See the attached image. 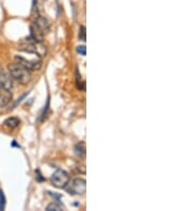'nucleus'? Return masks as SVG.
<instances>
[{
    "mask_svg": "<svg viewBox=\"0 0 192 211\" xmlns=\"http://www.w3.org/2000/svg\"><path fill=\"white\" fill-rule=\"evenodd\" d=\"M9 73L12 76L13 80L17 81L19 84H28L32 80V74L31 70L27 69L26 67L22 66L18 63L9 65Z\"/></svg>",
    "mask_w": 192,
    "mask_h": 211,
    "instance_id": "nucleus-1",
    "label": "nucleus"
},
{
    "mask_svg": "<svg viewBox=\"0 0 192 211\" xmlns=\"http://www.w3.org/2000/svg\"><path fill=\"white\" fill-rule=\"evenodd\" d=\"M20 49H22L23 51H26V53L35 54V56H38V58H43V57L46 54V47L44 46L41 42L34 41L30 38L26 40L25 45Z\"/></svg>",
    "mask_w": 192,
    "mask_h": 211,
    "instance_id": "nucleus-2",
    "label": "nucleus"
},
{
    "mask_svg": "<svg viewBox=\"0 0 192 211\" xmlns=\"http://www.w3.org/2000/svg\"><path fill=\"white\" fill-rule=\"evenodd\" d=\"M51 181L56 188L64 189L69 182V175L66 171L62 170V168H57L51 175Z\"/></svg>",
    "mask_w": 192,
    "mask_h": 211,
    "instance_id": "nucleus-3",
    "label": "nucleus"
},
{
    "mask_svg": "<svg viewBox=\"0 0 192 211\" xmlns=\"http://www.w3.org/2000/svg\"><path fill=\"white\" fill-rule=\"evenodd\" d=\"M66 190L71 195H82L87 191V181L83 178H76L66 186Z\"/></svg>",
    "mask_w": 192,
    "mask_h": 211,
    "instance_id": "nucleus-4",
    "label": "nucleus"
},
{
    "mask_svg": "<svg viewBox=\"0 0 192 211\" xmlns=\"http://www.w3.org/2000/svg\"><path fill=\"white\" fill-rule=\"evenodd\" d=\"M15 61H16V63L26 67V68L29 69V70L40 69L41 66H42V61H41V58H38L35 60H27L23 56H16L15 57Z\"/></svg>",
    "mask_w": 192,
    "mask_h": 211,
    "instance_id": "nucleus-5",
    "label": "nucleus"
},
{
    "mask_svg": "<svg viewBox=\"0 0 192 211\" xmlns=\"http://www.w3.org/2000/svg\"><path fill=\"white\" fill-rule=\"evenodd\" d=\"M31 27L34 28L35 30H38L42 34H45V33H47L50 30V23H49L47 18L43 16H38L35 18L34 22H33Z\"/></svg>",
    "mask_w": 192,
    "mask_h": 211,
    "instance_id": "nucleus-6",
    "label": "nucleus"
},
{
    "mask_svg": "<svg viewBox=\"0 0 192 211\" xmlns=\"http://www.w3.org/2000/svg\"><path fill=\"white\" fill-rule=\"evenodd\" d=\"M13 78L10 75V73L6 72L3 68L0 67V87L6 91H11L13 88Z\"/></svg>",
    "mask_w": 192,
    "mask_h": 211,
    "instance_id": "nucleus-7",
    "label": "nucleus"
},
{
    "mask_svg": "<svg viewBox=\"0 0 192 211\" xmlns=\"http://www.w3.org/2000/svg\"><path fill=\"white\" fill-rule=\"evenodd\" d=\"M19 124H20V119L17 118V117H15V116L9 117V118H7L3 123L4 126L8 127V128H11V129L16 128V127L19 126Z\"/></svg>",
    "mask_w": 192,
    "mask_h": 211,
    "instance_id": "nucleus-8",
    "label": "nucleus"
},
{
    "mask_svg": "<svg viewBox=\"0 0 192 211\" xmlns=\"http://www.w3.org/2000/svg\"><path fill=\"white\" fill-rule=\"evenodd\" d=\"M75 150H76V153L79 156H84L85 153V144L83 142H80L75 146Z\"/></svg>",
    "mask_w": 192,
    "mask_h": 211,
    "instance_id": "nucleus-9",
    "label": "nucleus"
},
{
    "mask_svg": "<svg viewBox=\"0 0 192 211\" xmlns=\"http://www.w3.org/2000/svg\"><path fill=\"white\" fill-rule=\"evenodd\" d=\"M46 210L47 211H53V210L61 211V210H63V208H62L59 204H57V203H51V204H49L47 207H46Z\"/></svg>",
    "mask_w": 192,
    "mask_h": 211,
    "instance_id": "nucleus-10",
    "label": "nucleus"
},
{
    "mask_svg": "<svg viewBox=\"0 0 192 211\" xmlns=\"http://www.w3.org/2000/svg\"><path fill=\"white\" fill-rule=\"evenodd\" d=\"M4 208H6V196L3 191L0 189V210H4Z\"/></svg>",
    "mask_w": 192,
    "mask_h": 211,
    "instance_id": "nucleus-11",
    "label": "nucleus"
},
{
    "mask_svg": "<svg viewBox=\"0 0 192 211\" xmlns=\"http://www.w3.org/2000/svg\"><path fill=\"white\" fill-rule=\"evenodd\" d=\"M79 40L85 41V27L84 26H80V31H79Z\"/></svg>",
    "mask_w": 192,
    "mask_h": 211,
    "instance_id": "nucleus-12",
    "label": "nucleus"
},
{
    "mask_svg": "<svg viewBox=\"0 0 192 211\" xmlns=\"http://www.w3.org/2000/svg\"><path fill=\"white\" fill-rule=\"evenodd\" d=\"M77 53L81 56H85V46H78L77 47Z\"/></svg>",
    "mask_w": 192,
    "mask_h": 211,
    "instance_id": "nucleus-13",
    "label": "nucleus"
},
{
    "mask_svg": "<svg viewBox=\"0 0 192 211\" xmlns=\"http://www.w3.org/2000/svg\"><path fill=\"white\" fill-rule=\"evenodd\" d=\"M35 175H36V179H38V181H44V180H45V178H44V177H42V174H41L40 170H36L35 171Z\"/></svg>",
    "mask_w": 192,
    "mask_h": 211,
    "instance_id": "nucleus-14",
    "label": "nucleus"
}]
</instances>
